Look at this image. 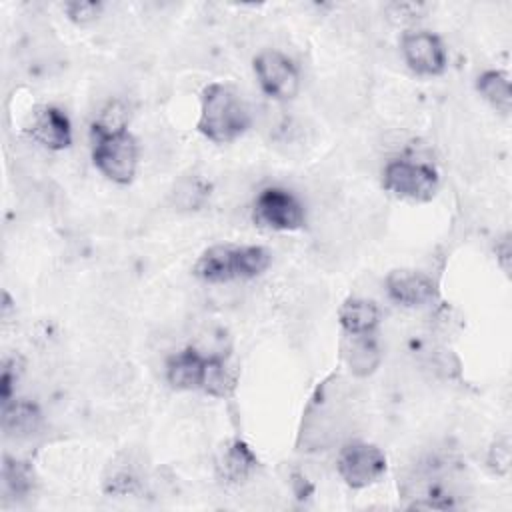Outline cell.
Instances as JSON below:
<instances>
[{
    "label": "cell",
    "mask_w": 512,
    "mask_h": 512,
    "mask_svg": "<svg viewBox=\"0 0 512 512\" xmlns=\"http://www.w3.org/2000/svg\"><path fill=\"white\" fill-rule=\"evenodd\" d=\"M252 124L250 108L242 94L228 82H212L202 90L198 132L214 144L240 138Z\"/></svg>",
    "instance_id": "obj_1"
},
{
    "label": "cell",
    "mask_w": 512,
    "mask_h": 512,
    "mask_svg": "<svg viewBox=\"0 0 512 512\" xmlns=\"http://www.w3.org/2000/svg\"><path fill=\"white\" fill-rule=\"evenodd\" d=\"M270 262L272 254L264 246L216 244L198 256L192 272L202 282L220 284L230 280L256 278L268 270Z\"/></svg>",
    "instance_id": "obj_2"
},
{
    "label": "cell",
    "mask_w": 512,
    "mask_h": 512,
    "mask_svg": "<svg viewBox=\"0 0 512 512\" xmlns=\"http://www.w3.org/2000/svg\"><path fill=\"white\" fill-rule=\"evenodd\" d=\"M90 148L94 166L112 182L130 184L138 168V142L126 124H100L90 126Z\"/></svg>",
    "instance_id": "obj_3"
},
{
    "label": "cell",
    "mask_w": 512,
    "mask_h": 512,
    "mask_svg": "<svg viewBox=\"0 0 512 512\" xmlns=\"http://www.w3.org/2000/svg\"><path fill=\"white\" fill-rule=\"evenodd\" d=\"M382 186L396 198L430 202L438 192L440 180L432 164L410 158H396L386 164L382 172Z\"/></svg>",
    "instance_id": "obj_4"
},
{
    "label": "cell",
    "mask_w": 512,
    "mask_h": 512,
    "mask_svg": "<svg viewBox=\"0 0 512 512\" xmlns=\"http://www.w3.org/2000/svg\"><path fill=\"white\" fill-rule=\"evenodd\" d=\"M254 222L278 232L300 230L306 222L304 206L300 200L284 188H264L254 202Z\"/></svg>",
    "instance_id": "obj_5"
},
{
    "label": "cell",
    "mask_w": 512,
    "mask_h": 512,
    "mask_svg": "<svg viewBox=\"0 0 512 512\" xmlns=\"http://www.w3.org/2000/svg\"><path fill=\"white\" fill-rule=\"evenodd\" d=\"M336 468L350 488H366L386 472V456L378 446L354 440L340 450Z\"/></svg>",
    "instance_id": "obj_6"
},
{
    "label": "cell",
    "mask_w": 512,
    "mask_h": 512,
    "mask_svg": "<svg viewBox=\"0 0 512 512\" xmlns=\"http://www.w3.org/2000/svg\"><path fill=\"white\" fill-rule=\"evenodd\" d=\"M260 88L274 100H292L300 88V72L292 58L278 50H264L254 58Z\"/></svg>",
    "instance_id": "obj_7"
},
{
    "label": "cell",
    "mask_w": 512,
    "mask_h": 512,
    "mask_svg": "<svg viewBox=\"0 0 512 512\" xmlns=\"http://www.w3.org/2000/svg\"><path fill=\"white\" fill-rule=\"evenodd\" d=\"M400 50L416 74L422 76H438L446 70V48L442 40L426 30H416V32H406L400 40Z\"/></svg>",
    "instance_id": "obj_8"
},
{
    "label": "cell",
    "mask_w": 512,
    "mask_h": 512,
    "mask_svg": "<svg viewBox=\"0 0 512 512\" xmlns=\"http://www.w3.org/2000/svg\"><path fill=\"white\" fill-rule=\"evenodd\" d=\"M386 292L396 304L408 308L426 306L438 296L434 280L428 274L412 268L392 270L386 276Z\"/></svg>",
    "instance_id": "obj_9"
},
{
    "label": "cell",
    "mask_w": 512,
    "mask_h": 512,
    "mask_svg": "<svg viewBox=\"0 0 512 512\" xmlns=\"http://www.w3.org/2000/svg\"><path fill=\"white\" fill-rule=\"evenodd\" d=\"M26 134L48 150H64L72 144V126L68 116L56 106H42L32 114Z\"/></svg>",
    "instance_id": "obj_10"
},
{
    "label": "cell",
    "mask_w": 512,
    "mask_h": 512,
    "mask_svg": "<svg viewBox=\"0 0 512 512\" xmlns=\"http://www.w3.org/2000/svg\"><path fill=\"white\" fill-rule=\"evenodd\" d=\"M210 356H202L194 348L172 354L166 362V380L174 390H202Z\"/></svg>",
    "instance_id": "obj_11"
},
{
    "label": "cell",
    "mask_w": 512,
    "mask_h": 512,
    "mask_svg": "<svg viewBox=\"0 0 512 512\" xmlns=\"http://www.w3.org/2000/svg\"><path fill=\"white\" fill-rule=\"evenodd\" d=\"M338 322L346 336L374 334L380 322V310L372 300L348 298L338 310Z\"/></svg>",
    "instance_id": "obj_12"
},
{
    "label": "cell",
    "mask_w": 512,
    "mask_h": 512,
    "mask_svg": "<svg viewBox=\"0 0 512 512\" xmlns=\"http://www.w3.org/2000/svg\"><path fill=\"white\" fill-rule=\"evenodd\" d=\"M256 464L258 458L254 456L250 446L242 440H232L218 460V476L222 482L238 484L252 474Z\"/></svg>",
    "instance_id": "obj_13"
},
{
    "label": "cell",
    "mask_w": 512,
    "mask_h": 512,
    "mask_svg": "<svg viewBox=\"0 0 512 512\" xmlns=\"http://www.w3.org/2000/svg\"><path fill=\"white\" fill-rule=\"evenodd\" d=\"M42 424V414L34 402L8 400L2 404V428L8 436H30Z\"/></svg>",
    "instance_id": "obj_14"
},
{
    "label": "cell",
    "mask_w": 512,
    "mask_h": 512,
    "mask_svg": "<svg viewBox=\"0 0 512 512\" xmlns=\"http://www.w3.org/2000/svg\"><path fill=\"white\" fill-rule=\"evenodd\" d=\"M476 90L480 96L500 114L508 116L512 108V90L506 72L486 70L476 80Z\"/></svg>",
    "instance_id": "obj_15"
},
{
    "label": "cell",
    "mask_w": 512,
    "mask_h": 512,
    "mask_svg": "<svg viewBox=\"0 0 512 512\" xmlns=\"http://www.w3.org/2000/svg\"><path fill=\"white\" fill-rule=\"evenodd\" d=\"M348 338L352 340L350 350H348L350 370L358 376H366V374L374 372V368L380 362V354H378L372 334H358V336H348Z\"/></svg>",
    "instance_id": "obj_16"
},
{
    "label": "cell",
    "mask_w": 512,
    "mask_h": 512,
    "mask_svg": "<svg viewBox=\"0 0 512 512\" xmlns=\"http://www.w3.org/2000/svg\"><path fill=\"white\" fill-rule=\"evenodd\" d=\"M234 382H236V380H234V376L230 374V370L226 368L224 360H222V358H216V356H210L202 390H204L206 394H210V396L224 398V396H228V394L232 392Z\"/></svg>",
    "instance_id": "obj_17"
},
{
    "label": "cell",
    "mask_w": 512,
    "mask_h": 512,
    "mask_svg": "<svg viewBox=\"0 0 512 512\" xmlns=\"http://www.w3.org/2000/svg\"><path fill=\"white\" fill-rule=\"evenodd\" d=\"M2 476H4V484L18 496L30 492V488H32V474L22 462L6 458L4 468H2Z\"/></svg>",
    "instance_id": "obj_18"
},
{
    "label": "cell",
    "mask_w": 512,
    "mask_h": 512,
    "mask_svg": "<svg viewBox=\"0 0 512 512\" xmlns=\"http://www.w3.org/2000/svg\"><path fill=\"white\" fill-rule=\"evenodd\" d=\"M100 10H102L100 2H68V4H64V12L68 14V18L78 24L96 20Z\"/></svg>",
    "instance_id": "obj_19"
},
{
    "label": "cell",
    "mask_w": 512,
    "mask_h": 512,
    "mask_svg": "<svg viewBox=\"0 0 512 512\" xmlns=\"http://www.w3.org/2000/svg\"><path fill=\"white\" fill-rule=\"evenodd\" d=\"M488 466L496 472V474H506L508 466H510V448H508V440H500L490 448L488 454Z\"/></svg>",
    "instance_id": "obj_20"
},
{
    "label": "cell",
    "mask_w": 512,
    "mask_h": 512,
    "mask_svg": "<svg viewBox=\"0 0 512 512\" xmlns=\"http://www.w3.org/2000/svg\"><path fill=\"white\" fill-rule=\"evenodd\" d=\"M12 368H14V362H6L4 368H2V376H0V398H2V404L12 400V390H14V384L18 380V372H14Z\"/></svg>",
    "instance_id": "obj_21"
},
{
    "label": "cell",
    "mask_w": 512,
    "mask_h": 512,
    "mask_svg": "<svg viewBox=\"0 0 512 512\" xmlns=\"http://www.w3.org/2000/svg\"><path fill=\"white\" fill-rule=\"evenodd\" d=\"M496 256H498V262H500L502 270L508 274V270H510V266H508V262H510V242H508V236H504L500 240V244L496 246Z\"/></svg>",
    "instance_id": "obj_22"
}]
</instances>
